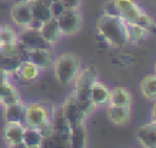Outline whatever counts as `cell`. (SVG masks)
Segmentation results:
<instances>
[{
    "mask_svg": "<svg viewBox=\"0 0 156 148\" xmlns=\"http://www.w3.org/2000/svg\"><path fill=\"white\" fill-rule=\"evenodd\" d=\"M96 33L108 48L119 49L128 44L127 23L119 16L101 13L96 20Z\"/></svg>",
    "mask_w": 156,
    "mask_h": 148,
    "instance_id": "1",
    "label": "cell"
},
{
    "mask_svg": "<svg viewBox=\"0 0 156 148\" xmlns=\"http://www.w3.org/2000/svg\"><path fill=\"white\" fill-rule=\"evenodd\" d=\"M96 78H99V76H98V71H96L95 66L89 65V66L82 67L79 70L77 77L74 78V81L72 83L73 84L72 94L74 95V98L79 103V105H80V108H82V110L87 117L95 110V106L93 105V103L90 100L89 91H90L91 83Z\"/></svg>",
    "mask_w": 156,
    "mask_h": 148,
    "instance_id": "2",
    "label": "cell"
},
{
    "mask_svg": "<svg viewBox=\"0 0 156 148\" xmlns=\"http://www.w3.org/2000/svg\"><path fill=\"white\" fill-rule=\"evenodd\" d=\"M54 75L58 84L62 87L71 86L82 68V60L74 53H62L54 59Z\"/></svg>",
    "mask_w": 156,
    "mask_h": 148,
    "instance_id": "3",
    "label": "cell"
},
{
    "mask_svg": "<svg viewBox=\"0 0 156 148\" xmlns=\"http://www.w3.org/2000/svg\"><path fill=\"white\" fill-rule=\"evenodd\" d=\"M57 23L63 37H74L77 35L84 23L83 12L80 9H65L57 17Z\"/></svg>",
    "mask_w": 156,
    "mask_h": 148,
    "instance_id": "4",
    "label": "cell"
},
{
    "mask_svg": "<svg viewBox=\"0 0 156 148\" xmlns=\"http://www.w3.org/2000/svg\"><path fill=\"white\" fill-rule=\"evenodd\" d=\"M51 111L50 109L41 103L33 102V103H26V111H24V126L32 127V128H39L44 124L51 120Z\"/></svg>",
    "mask_w": 156,
    "mask_h": 148,
    "instance_id": "5",
    "label": "cell"
},
{
    "mask_svg": "<svg viewBox=\"0 0 156 148\" xmlns=\"http://www.w3.org/2000/svg\"><path fill=\"white\" fill-rule=\"evenodd\" d=\"M20 56L21 59H26L37 65L41 71H45L52 66L54 62V53L52 49H24L20 46Z\"/></svg>",
    "mask_w": 156,
    "mask_h": 148,
    "instance_id": "6",
    "label": "cell"
},
{
    "mask_svg": "<svg viewBox=\"0 0 156 148\" xmlns=\"http://www.w3.org/2000/svg\"><path fill=\"white\" fill-rule=\"evenodd\" d=\"M10 18L15 27L26 28L33 22V13L30 4L27 0H18L12 4L10 9Z\"/></svg>",
    "mask_w": 156,
    "mask_h": 148,
    "instance_id": "7",
    "label": "cell"
},
{
    "mask_svg": "<svg viewBox=\"0 0 156 148\" xmlns=\"http://www.w3.org/2000/svg\"><path fill=\"white\" fill-rule=\"evenodd\" d=\"M18 44L24 49H52V46L41 37L40 32L33 27L18 28Z\"/></svg>",
    "mask_w": 156,
    "mask_h": 148,
    "instance_id": "8",
    "label": "cell"
},
{
    "mask_svg": "<svg viewBox=\"0 0 156 148\" xmlns=\"http://www.w3.org/2000/svg\"><path fill=\"white\" fill-rule=\"evenodd\" d=\"M63 116L66 117V120L69 122L71 127L80 125V124H85V114L83 113L79 103L77 102V99L74 98V95L71 93L66 100L63 102V104L60 106Z\"/></svg>",
    "mask_w": 156,
    "mask_h": 148,
    "instance_id": "9",
    "label": "cell"
},
{
    "mask_svg": "<svg viewBox=\"0 0 156 148\" xmlns=\"http://www.w3.org/2000/svg\"><path fill=\"white\" fill-rule=\"evenodd\" d=\"M26 126L21 122H5L2 126V141L6 147H23V133Z\"/></svg>",
    "mask_w": 156,
    "mask_h": 148,
    "instance_id": "10",
    "label": "cell"
},
{
    "mask_svg": "<svg viewBox=\"0 0 156 148\" xmlns=\"http://www.w3.org/2000/svg\"><path fill=\"white\" fill-rule=\"evenodd\" d=\"M107 120L115 126H127L132 120V106H119L107 104L105 106Z\"/></svg>",
    "mask_w": 156,
    "mask_h": 148,
    "instance_id": "11",
    "label": "cell"
},
{
    "mask_svg": "<svg viewBox=\"0 0 156 148\" xmlns=\"http://www.w3.org/2000/svg\"><path fill=\"white\" fill-rule=\"evenodd\" d=\"M118 16L127 23H134L143 11V7L136 0H115Z\"/></svg>",
    "mask_w": 156,
    "mask_h": 148,
    "instance_id": "12",
    "label": "cell"
},
{
    "mask_svg": "<svg viewBox=\"0 0 156 148\" xmlns=\"http://www.w3.org/2000/svg\"><path fill=\"white\" fill-rule=\"evenodd\" d=\"M135 138L139 146L144 148H155L156 147V120H151L140 125L136 128Z\"/></svg>",
    "mask_w": 156,
    "mask_h": 148,
    "instance_id": "13",
    "label": "cell"
},
{
    "mask_svg": "<svg viewBox=\"0 0 156 148\" xmlns=\"http://www.w3.org/2000/svg\"><path fill=\"white\" fill-rule=\"evenodd\" d=\"M89 95H90V100H91L93 105L95 106V109L105 108L107 105V103H108L110 87L105 82H102L99 78H96L90 86Z\"/></svg>",
    "mask_w": 156,
    "mask_h": 148,
    "instance_id": "14",
    "label": "cell"
},
{
    "mask_svg": "<svg viewBox=\"0 0 156 148\" xmlns=\"http://www.w3.org/2000/svg\"><path fill=\"white\" fill-rule=\"evenodd\" d=\"M38 31L40 32L41 37L54 48L62 38V33H61V29L58 27V23H57V20L51 17L50 20L43 22L40 24V27L38 28Z\"/></svg>",
    "mask_w": 156,
    "mask_h": 148,
    "instance_id": "15",
    "label": "cell"
},
{
    "mask_svg": "<svg viewBox=\"0 0 156 148\" xmlns=\"http://www.w3.org/2000/svg\"><path fill=\"white\" fill-rule=\"evenodd\" d=\"M40 72H41V70L37 65H34L29 60L23 59V60H21L18 67L16 68L13 77H16L17 80H20L22 82L29 83V82L37 81L40 77Z\"/></svg>",
    "mask_w": 156,
    "mask_h": 148,
    "instance_id": "16",
    "label": "cell"
},
{
    "mask_svg": "<svg viewBox=\"0 0 156 148\" xmlns=\"http://www.w3.org/2000/svg\"><path fill=\"white\" fill-rule=\"evenodd\" d=\"M111 105L119 106H132L133 105V94L132 92L123 86H115L110 88L108 103Z\"/></svg>",
    "mask_w": 156,
    "mask_h": 148,
    "instance_id": "17",
    "label": "cell"
},
{
    "mask_svg": "<svg viewBox=\"0 0 156 148\" xmlns=\"http://www.w3.org/2000/svg\"><path fill=\"white\" fill-rule=\"evenodd\" d=\"M24 111H26V103L20 100L17 103L4 105L2 106V116L5 122H24Z\"/></svg>",
    "mask_w": 156,
    "mask_h": 148,
    "instance_id": "18",
    "label": "cell"
},
{
    "mask_svg": "<svg viewBox=\"0 0 156 148\" xmlns=\"http://www.w3.org/2000/svg\"><path fill=\"white\" fill-rule=\"evenodd\" d=\"M22 100L21 91L13 82L0 84V106L10 105Z\"/></svg>",
    "mask_w": 156,
    "mask_h": 148,
    "instance_id": "19",
    "label": "cell"
},
{
    "mask_svg": "<svg viewBox=\"0 0 156 148\" xmlns=\"http://www.w3.org/2000/svg\"><path fill=\"white\" fill-rule=\"evenodd\" d=\"M51 1L52 0H33L29 1L32 13H33V20L43 23L52 17L51 15Z\"/></svg>",
    "mask_w": 156,
    "mask_h": 148,
    "instance_id": "20",
    "label": "cell"
},
{
    "mask_svg": "<svg viewBox=\"0 0 156 148\" xmlns=\"http://www.w3.org/2000/svg\"><path fill=\"white\" fill-rule=\"evenodd\" d=\"M139 92L145 100L150 103L156 102V77L154 73H147L140 80Z\"/></svg>",
    "mask_w": 156,
    "mask_h": 148,
    "instance_id": "21",
    "label": "cell"
},
{
    "mask_svg": "<svg viewBox=\"0 0 156 148\" xmlns=\"http://www.w3.org/2000/svg\"><path fill=\"white\" fill-rule=\"evenodd\" d=\"M69 146L74 148H83L88 146V132L85 124H80L72 127Z\"/></svg>",
    "mask_w": 156,
    "mask_h": 148,
    "instance_id": "22",
    "label": "cell"
},
{
    "mask_svg": "<svg viewBox=\"0 0 156 148\" xmlns=\"http://www.w3.org/2000/svg\"><path fill=\"white\" fill-rule=\"evenodd\" d=\"M44 138L38 130L32 127H26L23 133V147L26 148H39L43 147Z\"/></svg>",
    "mask_w": 156,
    "mask_h": 148,
    "instance_id": "23",
    "label": "cell"
},
{
    "mask_svg": "<svg viewBox=\"0 0 156 148\" xmlns=\"http://www.w3.org/2000/svg\"><path fill=\"white\" fill-rule=\"evenodd\" d=\"M127 35H128V44H129V43H139L141 40H145L151 34L136 23H127Z\"/></svg>",
    "mask_w": 156,
    "mask_h": 148,
    "instance_id": "24",
    "label": "cell"
},
{
    "mask_svg": "<svg viewBox=\"0 0 156 148\" xmlns=\"http://www.w3.org/2000/svg\"><path fill=\"white\" fill-rule=\"evenodd\" d=\"M21 60L22 59L20 55H11V54L0 51V68L5 70L12 75L15 73L16 68L18 67Z\"/></svg>",
    "mask_w": 156,
    "mask_h": 148,
    "instance_id": "25",
    "label": "cell"
},
{
    "mask_svg": "<svg viewBox=\"0 0 156 148\" xmlns=\"http://www.w3.org/2000/svg\"><path fill=\"white\" fill-rule=\"evenodd\" d=\"M17 42H18V28L10 23L0 24V43H17Z\"/></svg>",
    "mask_w": 156,
    "mask_h": 148,
    "instance_id": "26",
    "label": "cell"
},
{
    "mask_svg": "<svg viewBox=\"0 0 156 148\" xmlns=\"http://www.w3.org/2000/svg\"><path fill=\"white\" fill-rule=\"evenodd\" d=\"M136 24H139L140 27H143L144 29H146L151 35L155 34V29H156V23L154 17L151 16V13H149L146 10L143 9V11L140 12V15L138 16L136 21L134 22Z\"/></svg>",
    "mask_w": 156,
    "mask_h": 148,
    "instance_id": "27",
    "label": "cell"
},
{
    "mask_svg": "<svg viewBox=\"0 0 156 148\" xmlns=\"http://www.w3.org/2000/svg\"><path fill=\"white\" fill-rule=\"evenodd\" d=\"M102 13L106 15H112V16H118V11L115 4V0H106L102 5Z\"/></svg>",
    "mask_w": 156,
    "mask_h": 148,
    "instance_id": "28",
    "label": "cell"
},
{
    "mask_svg": "<svg viewBox=\"0 0 156 148\" xmlns=\"http://www.w3.org/2000/svg\"><path fill=\"white\" fill-rule=\"evenodd\" d=\"M65 9H80L82 0H61Z\"/></svg>",
    "mask_w": 156,
    "mask_h": 148,
    "instance_id": "29",
    "label": "cell"
},
{
    "mask_svg": "<svg viewBox=\"0 0 156 148\" xmlns=\"http://www.w3.org/2000/svg\"><path fill=\"white\" fill-rule=\"evenodd\" d=\"M12 78H13V75L0 68V84H4V83H7V82H12Z\"/></svg>",
    "mask_w": 156,
    "mask_h": 148,
    "instance_id": "30",
    "label": "cell"
},
{
    "mask_svg": "<svg viewBox=\"0 0 156 148\" xmlns=\"http://www.w3.org/2000/svg\"><path fill=\"white\" fill-rule=\"evenodd\" d=\"M151 120H155V104L152 105V109H151Z\"/></svg>",
    "mask_w": 156,
    "mask_h": 148,
    "instance_id": "31",
    "label": "cell"
},
{
    "mask_svg": "<svg viewBox=\"0 0 156 148\" xmlns=\"http://www.w3.org/2000/svg\"><path fill=\"white\" fill-rule=\"evenodd\" d=\"M27 1H33V0H27Z\"/></svg>",
    "mask_w": 156,
    "mask_h": 148,
    "instance_id": "32",
    "label": "cell"
},
{
    "mask_svg": "<svg viewBox=\"0 0 156 148\" xmlns=\"http://www.w3.org/2000/svg\"><path fill=\"white\" fill-rule=\"evenodd\" d=\"M52 1H55V0H52Z\"/></svg>",
    "mask_w": 156,
    "mask_h": 148,
    "instance_id": "33",
    "label": "cell"
}]
</instances>
